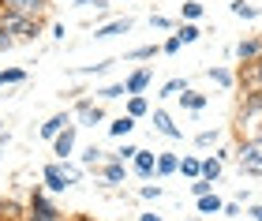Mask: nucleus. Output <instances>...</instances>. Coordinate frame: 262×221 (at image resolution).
Returning <instances> with one entry per match:
<instances>
[{
    "instance_id": "obj_22",
    "label": "nucleus",
    "mask_w": 262,
    "mask_h": 221,
    "mask_svg": "<svg viewBox=\"0 0 262 221\" xmlns=\"http://www.w3.org/2000/svg\"><path fill=\"white\" fill-rule=\"evenodd\" d=\"M176 38H180L184 45H195V41L202 38V30L195 27V23H180V30H176Z\"/></svg>"
},
{
    "instance_id": "obj_23",
    "label": "nucleus",
    "mask_w": 262,
    "mask_h": 221,
    "mask_svg": "<svg viewBox=\"0 0 262 221\" xmlns=\"http://www.w3.org/2000/svg\"><path fill=\"white\" fill-rule=\"evenodd\" d=\"M221 210H225V203L217 195H202L199 199V214H221Z\"/></svg>"
},
{
    "instance_id": "obj_12",
    "label": "nucleus",
    "mask_w": 262,
    "mask_h": 221,
    "mask_svg": "<svg viewBox=\"0 0 262 221\" xmlns=\"http://www.w3.org/2000/svg\"><path fill=\"white\" fill-rule=\"evenodd\" d=\"M154 127H158V131H161L165 139H184V131L172 124V116L165 113V109H154Z\"/></svg>"
},
{
    "instance_id": "obj_40",
    "label": "nucleus",
    "mask_w": 262,
    "mask_h": 221,
    "mask_svg": "<svg viewBox=\"0 0 262 221\" xmlns=\"http://www.w3.org/2000/svg\"><path fill=\"white\" fill-rule=\"evenodd\" d=\"M221 214H229V217H236V214H240V203H225V210Z\"/></svg>"
},
{
    "instance_id": "obj_16",
    "label": "nucleus",
    "mask_w": 262,
    "mask_h": 221,
    "mask_svg": "<svg viewBox=\"0 0 262 221\" xmlns=\"http://www.w3.org/2000/svg\"><path fill=\"white\" fill-rule=\"evenodd\" d=\"M131 27H135L131 19H113V23H105V27L94 30V38H116V34H127Z\"/></svg>"
},
{
    "instance_id": "obj_34",
    "label": "nucleus",
    "mask_w": 262,
    "mask_h": 221,
    "mask_svg": "<svg viewBox=\"0 0 262 221\" xmlns=\"http://www.w3.org/2000/svg\"><path fill=\"white\" fill-rule=\"evenodd\" d=\"M217 139H221V135L206 127V131H199V135H195V143H199V146H210V143H217Z\"/></svg>"
},
{
    "instance_id": "obj_5",
    "label": "nucleus",
    "mask_w": 262,
    "mask_h": 221,
    "mask_svg": "<svg viewBox=\"0 0 262 221\" xmlns=\"http://www.w3.org/2000/svg\"><path fill=\"white\" fill-rule=\"evenodd\" d=\"M27 221H60V210L49 203L45 188H34L30 191V214H27Z\"/></svg>"
},
{
    "instance_id": "obj_8",
    "label": "nucleus",
    "mask_w": 262,
    "mask_h": 221,
    "mask_svg": "<svg viewBox=\"0 0 262 221\" xmlns=\"http://www.w3.org/2000/svg\"><path fill=\"white\" fill-rule=\"evenodd\" d=\"M4 4V11H15V15H30V19H38L41 11H45V0H0Z\"/></svg>"
},
{
    "instance_id": "obj_46",
    "label": "nucleus",
    "mask_w": 262,
    "mask_h": 221,
    "mask_svg": "<svg viewBox=\"0 0 262 221\" xmlns=\"http://www.w3.org/2000/svg\"><path fill=\"white\" fill-rule=\"evenodd\" d=\"M0 86H4V83H0Z\"/></svg>"
},
{
    "instance_id": "obj_28",
    "label": "nucleus",
    "mask_w": 262,
    "mask_h": 221,
    "mask_svg": "<svg viewBox=\"0 0 262 221\" xmlns=\"http://www.w3.org/2000/svg\"><path fill=\"white\" fill-rule=\"evenodd\" d=\"M180 90H187V79H169V83L161 86V98H176Z\"/></svg>"
},
{
    "instance_id": "obj_43",
    "label": "nucleus",
    "mask_w": 262,
    "mask_h": 221,
    "mask_svg": "<svg viewBox=\"0 0 262 221\" xmlns=\"http://www.w3.org/2000/svg\"><path fill=\"white\" fill-rule=\"evenodd\" d=\"M247 214H251L255 221H262V203H258V206H251V210H247Z\"/></svg>"
},
{
    "instance_id": "obj_19",
    "label": "nucleus",
    "mask_w": 262,
    "mask_h": 221,
    "mask_svg": "<svg viewBox=\"0 0 262 221\" xmlns=\"http://www.w3.org/2000/svg\"><path fill=\"white\" fill-rule=\"evenodd\" d=\"M180 172L187 180H202V158H180Z\"/></svg>"
},
{
    "instance_id": "obj_20",
    "label": "nucleus",
    "mask_w": 262,
    "mask_h": 221,
    "mask_svg": "<svg viewBox=\"0 0 262 221\" xmlns=\"http://www.w3.org/2000/svg\"><path fill=\"white\" fill-rule=\"evenodd\" d=\"M169 172H180V158L176 154H158V176H169Z\"/></svg>"
},
{
    "instance_id": "obj_32",
    "label": "nucleus",
    "mask_w": 262,
    "mask_h": 221,
    "mask_svg": "<svg viewBox=\"0 0 262 221\" xmlns=\"http://www.w3.org/2000/svg\"><path fill=\"white\" fill-rule=\"evenodd\" d=\"M191 195H195V199H202V195H213V184H210V180H195V184H191Z\"/></svg>"
},
{
    "instance_id": "obj_37",
    "label": "nucleus",
    "mask_w": 262,
    "mask_h": 221,
    "mask_svg": "<svg viewBox=\"0 0 262 221\" xmlns=\"http://www.w3.org/2000/svg\"><path fill=\"white\" fill-rule=\"evenodd\" d=\"M180 45H184V41H180V38H176V34H172V38H169V41L161 45V53H169V56H172V53H180Z\"/></svg>"
},
{
    "instance_id": "obj_38",
    "label": "nucleus",
    "mask_w": 262,
    "mask_h": 221,
    "mask_svg": "<svg viewBox=\"0 0 262 221\" xmlns=\"http://www.w3.org/2000/svg\"><path fill=\"white\" fill-rule=\"evenodd\" d=\"M150 27H158V30H169V27H172V23H169V19H165V15H150Z\"/></svg>"
},
{
    "instance_id": "obj_9",
    "label": "nucleus",
    "mask_w": 262,
    "mask_h": 221,
    "mask_svg": "<svg viewBox=\"0 0 262 221\" xmlns=\"http://www.w3.org/2000/svg\"><path fill=\"white\" fill-rule=\"evenodd\" d=\"M75 150V124L71 127H64L60 135L53 139V154H56V161H68V154Z\"/></svg>"
},
{
    "instance_id": "obj_39",
    "label": "nucleus",
    "mask_w": 262,
    "mask_h": 221,
    "mask_svg": "<svg viewBox=\"0 0 262 221\" xmlns=\"http://www.w3.org/2000/svg\"><path fill=\"white\" fill-rule=\"evenodd\" d=\"M11 45H15V38H8V34H4V30H0V53H8V49H11Z\"/></svg>"
},
{
    "instance_id": "obj_25",
    "label": "nucleus",
    "mask_w": 262,
    "mask_h": 221,
    "mask_svg": "<svg viewBox=\"0 0 262 221\" xmlns=\"http://www.w3.org/2000/svg\"><path fill=\"white\" fill-rule=\"evenodd\" d=\"M158 53H161V45H139V49L127 53V60H154Z\"/></svg>"
},
{
    "instance_id": "obj_4",
    "label": "nucleus",
    "mask_w": 262,
    "mask_h": 221,
    "mask_svg": "<svg viewBox=\"0 0 262 221\" xmlns=\"http://www.w3.org/2000/svg\"><path fill=\"white\" fill-rule=\"evenodd\" d=\"M236 165L247 176H262V139H244L236 146Z\"/></svg>"
},
{
    "instance_id": "obj_31",
    "label": "nucleus",
    "mask_w": 262,
    "mask_h": 221,
    "mask_svg": "<svg viewBox=\"0 0 262 221\" xmlns=\"http://www.w3.org/2000/svg\"><path fill=\"white\" fill-rule=\"evenodd\" d=\"M135 154H139V146H131V143H124V146L116 150L113 158H116V161H135Z\"/></svg>"
},
{
    "instance_id": "obj_41",
    "label": "nucleus",
    "mask_w": 262,
    "mask_h": 221,
    "mask_svg": "<svg viewBox=\"0 0 262 221\" xmlns=\"http://www.w3.org/2000/svg\"><path fill=\"white\" fill-rule=\"evenodd\" d=\"M8 214H11V206H8L4 199H0V221H8Z\"/></svg>"
},
{
    "instance_id": "obj_13",
    "label": "nucleus",
    "mask_w": 262,
    "mask_h": 221,
    "mask_svg": "<svg viewBox=\"0 0 262 221\" xmlns=\"http://www.w3.org/2000/svg\"><path fill=\"white\" fill-rule=\"evenodd\" d=\"M64 127H71V113H56V116H49V120L41 124V139H56Z\"/></svg>"
},
{
    "instance_id": "obj_27",
    "label": "nucleus",
    "mask_w": 262,
    "mask_h": 221,
    "mask_svg": "<svg viewBox=\"0 0 262 221\" xmlns=\"http://www.w3.org/2000/svg\"><path fill=\"white\" fill-rule=\"evenodd\" d=\"M124 94H127V86H124V83H113V86H101V90H98V98H101V101H113V98H124Z\"/></svg>"
},
{
    "instance_id": "obj_3",
    "label": "nucleus",
    "mask_w": 262,
    "mask_h": 221,
    "mask_svg": "<svg viewBox=\"0 0 262 221\" xmlns=\"http://www.w3.org/2000/svg\"><path fill=\"white\" fill-rule=\"evenodd\" d=\"M236 124H240V131H251V139H258V131H262V94H244Z\"/></svg>"
},
{
    "instance_id": "obj_42",
    "label": "nucleus",
    "mask_w": 262,
    "mask_h": 221,
    "mask_svg": "<svg viewBox=\"0 0 262 221\" xmlns=\"http://www.w3.org/2000/svg\"><path fill=\"white\" fill-rule=\"evenodd\" d=\"M139 221H165L161 214H139Z\"/></svg>"
},
{
    "instance_id": "obj_21",
    "label": "nucleus",
    "mask_w": 262,
    "mask_h": 221,
    "mask_svg": "<svg viewBox=\"0 0 262 221\" xmlns=\"http://www.w3.org/2000/svg\"><path fill=\"white\" fill-rule=\"evenodd\" d=\"M180 101H184V109H191V113H202V109H206V94H195V90H184Z\"/></svg>"
},
{
    "instance_id": "obj_7",
    "label": "nucleus",
    "mask_w": 262,
    "mask_h": 221,
    "mask_svg": "<svg viewBox=\"0 0 262 221\" xmlns=\"http://www.w3.org/2000/svg\"><path fill=\"white\" fill-rule=\"evenodd\" d=\"M75 116H79L82 124H90V127H94V124H101V120H105V109L98 105V101L82 98V101H75Z\"/></svg>"
},
{
    "instance_id": "obj_26",
    "label": "nucleus",
    "mask_w": 262,
    "mask_h": 221,
    "mask_svg": "<svg viewBox=\"0 0 262 221\" xmlns=\"http://www.w3.org/2000/svg\"><path fill=\"white\" fill-rule=\"evenodd\" d=\"M232 15H240V19H258V8L247 4V0H232Z\"/></svg>"
},
{
    "instance_id": "obj_18",
    "label": "nucleus",
    "mask_w": 262,
    "mask_h": 221,
    "mask_svg": "<svg viewBox=\"0 0 262 221\" xmlns=\"http://www.w3.org/2000/svg\"><path fill=\"white\" fill-rule=\"evenodd\" d=\"M221 165H225V161L217 158V154H213V158H202V180H221Z\"/></svg>"
},
{
    "instance_id": "obj_45",
    "label": "nucleus",
    "mask_w": 262,
    "mask_h": 221,
    "mask_svg": "<svg viewBox=\"0 0 262 221\" xmlns=\"http://www.w3.org/2000/svg\"><path fill=\"white\" fill-rule=\"evenodd\" d=\"M258 139H262V131H258Z\"/></svg>"
},
{
    "instance_id": "obj_15",
    "label": "nucleus",
    "mask_w": 262,
    "mask_h": 221,
    "mask_svg": "<svg viewBox=\"0 0 262 221\" xmlns=\"http://www.w3.org/2000/svg\"><path fill=\"white\" fill-rule=\"evenodd\" d=\"M236 56H240V64H251L255 56H262V38H247L236 45Z\"/></svg>"
},
{
    "instance_id": "obj_44",
    "label": "nucleus",
    "mask_w": 262,
    "mask_h": 221,
    "mask_svg": "<svg viewBox=\"0 0 262 221\" xmlns=\"http://www.w3.org/2000/svg\"><path fill=\"white\" fill-rule=\"evenodd\" d=\"M75 221H98V217H90V214H75Z\"/></svg>"
},
{
    "instance_id": "obj_17",
    "label": "nucleus",
    "mask_w": 262,
    "mask_h": 221,
    "mask_svg": "<svg viewBox=\"0 0 262 221\" xmlns=\"http://www.w3.org/2000/svg\"><path fill=\"white\" fill-rule=\"evenodd\" d=\"M131 131H135V116H127V113L116 116V120L109 124V135H113V139H127Z\"/></svg>"
},
{
    "instance_id": "obj_10",
    "label": "nucleus",
    "mask_w": 262,
    "mask_h": 221,
    "mask_svg": "<svg viewBox=\"0 0 262 221\" xmlns=\"http://www.w3.org/2000/svg\"><path fill=\"white\" fill-rule=\"evenodd\" d=\"M150 79H154V68H139V72H131L127 83H124V86H127V98H139L142 90L150 86Z\"/></svg>"
},
{
    "instance_id": "obj_14",
    "label": "nucleus",
    "mask_w": 262,
    "mask_h": 221,
    "mask_svg": "<svg viewBox=\"0 0 262 221\" xmlns=\"http://www.w3.org/2000/svg\"><path fill=\"white\" fill-rule=\"evenodd\" d=\"M101 176H105V184H124L127 180V165H124V161H116V158H109L101 165Z\"/></svg>"
},
{
    "instance_id": "obj_33",
    "label": "nucleus",
    "mask_w": 262,
    "mask_h": 221,
    "mask_svg": "<svg viewBox=\"0 0 262 221\" xmlns=\"http://www.w3.org/2000/svg\"><path fill=\"white\" fill-rule=\"evenodd\" d=\"M75 8H94V11H109V0H75Z\"/></svg>"
},
{
    "instance_id": "obj_35",
    "label": "nucleus",
    "mask_w": 262,
    "mask_h": 221,
    "mask_svg": "<svg viewBox=\"0 0 262 221\" xmlns=\"http://www.w3.org/2000/svg\"><path fill=\"white\" fill-rule=\"evenodd\" d=\"M202 15V4H199V0H187V4H184V19H199Z\"/></svg>"
},
{
    "instance_id": "obj_24",
    "label": "nucleus",
    "mask_w": 262,
    "mask_h": 221,
    "mask_svg": "<svg viewBox=\"0 0 262 221\" xmlns=\"http://www.w3.org/2000/svg\"><path fill=\"white\" fill-rule=\"evenodd\" d=\"M146 113H150V101L142 94L139 98H127V116H135V120H139V116H146Z\"/></svg>"
},
{
    "instance_id": "obj_30",
    "label": "nucleus",
    "mask_w": 262,
    "mask_h": 221,
    "mask_svg": "<svg viewBox=\"0 0 262 221\" xmlns=\"http://www.w3.org/2000/svg\"><path fill=\"white\" fill-rule=\"evenodd\" d=\"M23 79H27L23 68H8V72H0V83H23Z\"/></svg>"
},
{
    "instance_id": "obj_6",
    "label": "nucleus",
    "mask_w": 262,
    "mask_h": 221,
    "mask_svg": "<svg viewBox=\"0 0 262 221\" xmlns=\"http://www.w3.org/2000/svg\"><path fill=\"white\" fill-rule=\"evenodd\" d=\"M240 86L244 94H262V56H255L251 64H240Z\"/></svg>"
},
{
    "instance_id": "obj_11",
    "label": "nucleus",
    "mask_w": 262,
    "mask_h": 221,
    "mask_svg": "<svg viewBox=\"0 0 262 221\" xmlns=\"http://www.w3.org/2000/svg\"><path fill=\"white\" fill-rule=\"evenodd\" d=\"M135 176H142V180L158 176V154H150V150H139V154H135Z\"/></svg>"
},
{
    "instance_id": "obj_2",
    "label": "nucleus",
    "mask_w": 262,
    "mask_h": 221,
    "mask_svg": "<svg viewBox=\"0 0 262 221\" xmlns=\"http://www.w3.org/2000/svg\"><path fill=\"white\" fill-rule=\"evenodd\" d=\"M0 30H4L8 38H15V41H30V38L41 34V23L30 19V15H15V11L0 8Z\"/></svg>"
},
{
    "instance_id": "obj_1",
    "label": "nucleus",
    "mask_w": 262,
    "mask_h": 221,
    "mask_svg": "<svg viewBox=\"0 0 262 221\" xmlns=\"http://www.w3.org/2000/svg\"><path fill=\"white\" fill-rule=\"evenodd\" d=\"M41 180H45V191L60 195L68 188H75L82 180V172H79V165H71V161H49V165L41 169Z\"/></svg>"
},
{
    "instance_id": "obj_29",
    "label": "nucleus",
    "mask_w": 262,
    "mask_h": 221,
    "mask_svg": "<svg viewBox=\"0 0 262 221\" xmlns=\"http://www.w3.org/2000/svg\"><path fill=\"white\" fill-rule=\"evenodd\" d=\"M210 79L217 86H232V72H229V68H210Z\"/></svg>"
},
{
    "instance_id": "obj_36",
    "label": "nucleus",
    "mask_w": 262,
    "mask_h": 221,
    "mask_svg": "<svg viewBox=\"0 0 262 221\" xmlns=\"http://www.w3.org/2000/svg\"><path fill=\"white\" fill-rule=\"evenodd\" d=\"M139 195H142V199H161V188H158V184H142Z\"/></svg>"
}]
</instances>
